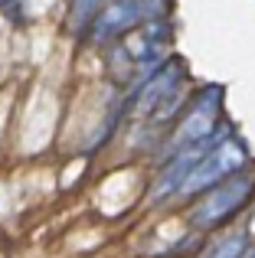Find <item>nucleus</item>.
<instances>
[{
	"instance_id": "1",
	"label": "nucleus",
	"mask_w": 255,
	"mask_h": 258,
	"mask_svg": "<svg viewBox=\"0 0 255 258\" xmlns=\"http://www.w3.org/2000/svg\"><path fill=\"white\" fill-rule=\"evenodd\" d=\"M245 164H249V154H245V147L239 144L236 138L210 141V144H206V151L200 154V160L190 167V173H186L183 186H180L177 193H180V196L203 193V189L216 186L219 180H226V176L239 173Z\"/></svg>"
},
{
	"instance_id": "2",
	"label": "nucleus",
	"mask_w": 255,
	"mask_h": 258,
	"mask_svg": "<svg viewBox=\"0 0 255 258\" xmlns=\"http://www.w3.org/2000/svg\"><path fill=\"white\" fill-rule=\"evenodd\" d=\"M210 189H213V193H206L203 203L193 209V226H197V229L223 226L232 213H239V209L249 203V196L255 189V180L239 170V173L226 176V180H219L216 186H210Z\"/></svg>"
},
{
	"instance_id": "3",
	"label": "nucleus",
	"mask_w": 255,
	"mask_h": 258,
	"mask_svg": "<svg viewBox=\"0 0 255 258\" xmlns=\"http://www.w3.org/2000/svg\"><path fill=\"white\" fill-rule=\"evenodd\" d=\"M180 85H183V66L180 62H160L157 72L144 82L138 95H134V114H160L173 111L180 105Z\"/></svg>"
},
{
	"instance_id": "4",
	"label": "nucleus",
	"mask_w": 255,
	"mask_h": 258,
	"mask_svg": "<svg viewBox=\"0 0 255 258\" xmlns=\"http://www.w3.org/2000/svg\"><path fill=\"white\" fill-rule=\"evenodd\" d=\"M219 88H206V92L197 95V101L190 105V111L183 114V121L177 124L173 131V151L180 147H190V144H203V141L213 138L216 131V121H219V108H223V98H219Z\"/></svg>"
},
{
	"instance_id": "5",
	"label": "nucleus",
	"mask_w": 255,
	"mask_h": 258,
	"mask_svg": "<svg viewBox=\"0 0 255 258\" xmlns=\"http://www.w3.org/2000/svg\"><path fill=\"white\" fill-rule=\"evenodd\" d=\"M151 17H157L154 0H115L92 17V43H108L115 36H124L131 26Z\"/></svg>"
},
{
	"instance_id": "6",
	"label": "nucleus",
	"mask_w": 255,
	"mask_h": 258,
	"mask_svg": "<svg viewBox=\"0 0 255 258\" xmlns=\"http://www.w3.org/2000/svg\"><path fill=\"white\" fill-rule=\"evenodd\" d=\"M131 36L124 39L121 46V56L128 59V66H138V69H157L160 56H164L167 43H170V26L164 20L151 17L144 23L131 26Z\"/></svg>"
},
{
	"instance_id": "7",
	"label": "nucleus",
	"mask_w": 255,
	"mask_h": 258,
	"mask_svg": "<svg viewBox=\"0 0 255 258\" xmlns=\"http://www.w3.org/2000/svg\"><path fill=\"white\" fill-rule=\"evenodd\" d=\"M242 255H245V235H232V239H226L210 258H242Z\"/></svg>"
},
{
	"instance_id": "8",
	"label": "nucleus",
	"mask_w": 255,
	"mask_h": 258,
	"mask_svg": "<svg viewBox=\"0 0 255 258\" xmlns=\"http://www.w3.org/2000/svg\"><path fill=\"white\" fill-rule=\"evenodd\" d=\"M95 4H98V0H76V7H72V23H76V26L89 23V20L95 17V13H92Z\"/></svg>"
}]
</instances>
